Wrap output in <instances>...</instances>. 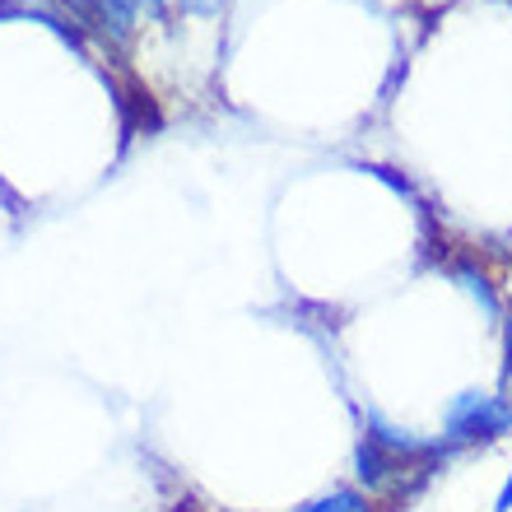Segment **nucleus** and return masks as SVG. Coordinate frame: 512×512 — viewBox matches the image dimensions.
Here are the masks:
<instances>
[{
  "label": "nucleus",
  "mask_w": 512,
  "mask_h": 512,
  "mask_svg": "<svg viewBox=\"0 0 512 512\" xmlns=\"http://www.w3.org/2000/svg\"><path fill=\"white\" fill-rule=\"evenodd\" d=\"M512 433V401L499 396V387H466L457 396H447L443 405V438L452 452H471V447H489Z\"/></svg>",
  "instance_id": "obj_1"
},
{
  "label": "nucleus",
  "mask_w": 512,
  "mask_h": 512,
  "mask_svg": "<svg viewBox=\"0 0 512 512\" xmlns=\"http://www.w3.org/2000/svg\"><path fill=\"white\" fill-rule=\"evenodd\" d=\"M294 512H387L378 499H368L359 485H331L322 489V494H312V499H303Z\"/></svg>",
  "instance_id": "obj_4"
},
{
  "label": "nucleus",
  "mask_w": 512,
  "mask_h": 512,
  "mask_svg": "<svg viewBox=\"0 0 512 512\" xmlns=\"http://www.w3.org/2000/svg\"><path fill=\"white\" fill-rule=\"evenodd\" d=\"M452 280L466 289V294L485 308V317H489V326H499L503 322V289H499V280L489 275L475 256H466V261H452Z\"/></svg>",
  "instance_id": "obj_3"
},
{
  "label": "nucleus",
  "mask_w": 512,
  "mask_h": 512,
  "mask_svg": "<svg viewBox=\"0 0 512 512\" xmlns=\"http://www.w3.org/2000/svg\"><path fill=\"white\" fill-rule=\"evenodd\" d=\"M135 5H140L145 24H168V14H173V0H135Z\"/></svg>",
  "instance_id": "obj_7"
},
{
  "label": "nucleus",
  "mask_w": 512,
  "mask_h": 512,
  "mask_svg": "<svg viewBox=\"0 0 512 512\" xmlns=\"http://www.w3.org/2000/svg\"><path fill=\"white\" fill-rule=\"evenodd\" d=\"M499 345H503V368H499V396L512 401V317L503 312L499 322Z\"/></svg>",
  "instance_id": "obj_5"
},
{
  "label": "nucleus",
  "mask_w": 512,
  "mask_h": 512,
  "mask_svg": "<svg viewBox=\"0 0 512 512\" xmlns=\"http://www.w3.org/2000/svg\"><path fill=\"white\" fill-rule=\"evenodd\" d=\"M0 14H5V5H0Z\"/></svg>",
  "instance_id": "obj_10"
},
{
  "label": "nucleus",
  "mask_w": 512,
  "mask_h": 512,
  "mask_svg": "<svg viewBox=\"0 0 512 512\" xmlns=\"http://www.w3.org/2000/svg\"><path fill=\"white\" fill-rule=\"evenodd\" d=\"M499 289H503V312L512 317V261H508V270L499 275Z\"/></svg>",
  "instance_id": "obj_9"
},
{
  "label": "nucleus",
  "mask_w": 512,
  "mask_h": 512,
  "mask_svg": "<svg viewBox=\"0 0 512 512\" xmlns=\"http://www.w3.org/2000/svg\"><path fill=\"white\" fill-rule=\"evenodd\" d=\"M489 512H512V471H508V480H503V489L494 494V508Z\"/></svg>",
  "instance_id": "obj_8"
},
{
  "label": "nucleus",
  "mask_w": 512,
  "mask_h": 512,
  "mask_svg": "<svg viewBox=\"0 0 512 512\" xmlns=\"http://www.w3.org/2000/svg\"><path fill=\"white\" fill-rule=\"evenodd\" d=\"M224 5L229 0H173V10L187 19H215V14H224Z\"/></svg>",
  "instance_id": "obj_6"
},
{
  "label": "nucleus",
  "mask_w": 512,
  "mask_h": 512,
  "mask_svg": "<svg viewBox=\"0 0 512 512\" xmlns=\"http://www.w3.org/2000/svg\"><path fill=\"white\" fill-rule=\"evenodd\" d=\"M56 5H61L84 33L103 38L108 47H117V52L131 47L135 33H140V24H145L135 0H56Z\"/></svg>",
  "instance_id": "obj_2"
}]
</instances>
